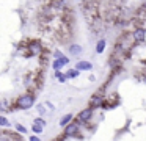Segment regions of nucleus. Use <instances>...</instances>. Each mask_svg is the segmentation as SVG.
<instances>
[{
    "label": "nucleus",
    "mask_w": 146,
    "mask_h": 141,
    "mask_svg": "<svg viewBox=\"0 0 146 141\" xmlns=\"http://www.w3.org/2000/svg\"><path fill=\"white\" fill-rule=\"evenodd\" d=\"M79 130H80V122L76 121V122H68L66 125H64V135L68 136V140L69 138H82L79 135Z\"/></svg>",
    "instance_id": "nucleus-2"
},
{
    "label": "nucleus",
    "mask_w": 146,
    "mask_h": 141,
    "mask_svg": "<svg viewBox=\"0 0 146 141\" xmlns=\"http://www.w3.org/2000/svg\"><path fill=\"white\" fill-rule=\"evenodd\" d=\"M101 105H102V96L96 93L94 96H91V99H90V107H91V108H98V107H101Z\"/></svg>",
    "instance_id": "nucleus-7"
},
{
    "label": "nucleus",
    "mask_w": 146,
    "mask_h": 141,
    "mask_svg": "<svg viewBox=\"0 0 146 141\" xmlns=\"http://www.w3.org/2000/svg\"><path fill=\"white\" fill-rule=\"evenodd\" d=\"M93 111H94V108H91V107L82 110V111L77 115V121H79L80 124H86V122H90L91 118H93Z\"/></svg>",
    "instance_id": "nucleus-3"
},
{
    "label": "nucleus",
    "mask_w": 146,
    "mask_h": 141,
    "mask_svg": "<svg viewBox=\"0 0 146 141\" xmlns=\"http://www.w3.org/2000/svg\"><path fill=\"white\" fill-rule=\"evenodd\" d=\"M77 75H79V69H72V71H69V72L66 74V77H68V78H76Z\"/></svg>",
    "instance_id": "nucleus-14"
},
{
    "label": "nucleus",
    "mask_w": 146,
    "mask_h": 141,
    "mask_svg": "<svg viewBox=\"0 0 146 141\" xmlns=\"http://www.w3.org/2000/svg\"><path fill=\"white\" fill-rule=\"evenodd\" d=\"M76 69H79V71H91L93 64L90 61H79L76 64Z\"/></svg>",
    "instance_id": "nucleus-8"
},
{
    "label": "nucleus",
    "mask_w": 146,
    "mask_h": 141,
    "mask_svg": "<svg viewBox=\"0 0 146 141\" xmlns=\"http://www.w3.org/2000/svg\"><path fill=\"white\" fill-rule=\"evenodd\" d=\"M38 111H39V113H44V111H46V110H44V107H41V105H39V107H38Z\"/></svg>",
    "instance_id": "nucleus-20"
},
{
    "label": "nucleus",
    "mask_w": 146,
    "mask_h": 141,
    "mask_svg": "<svg viewBox=\"0 0 146 141\" xmlns=\"http://www.w3.org/2000/svg\"><path fill=\"white\" fill-rule=\"evenodd\" d=\"M105 46H107V41H105V39H99L98 44H96V52L102 53L105 50Z\"/></svg>",
    "instance_id": "nucleus-10"
},
{
    "label": "nucleus",
    "mask_w": 146,
    "mask_h": 141,
    "mask_svg": "<svg viewBox=\"0 0 146 141\" xmlns=\"http://www.w3.org/2000/svg\"><path fill=\"white\" fill-rule=\"evenodd\" d=\"M46 105H47V108H49V110H54V105H52L50 102H46Z\"/></svg>",
    "instance_id": "nucleus-19"
},
{
    "label": "nucleus",
    "mask_w": 146,
    "mask_h": 141,
    "mask_svg": "<svg viewBox=\"0 0 146 141\" xmlns=\"http://www.w3.org/2000/svg\"><path fill=\"white\" fill-rule=\"evenodd\" d=\"M33 122H38V124H41V125H46V121H44L42 118H36Z\"/></svg>",
    "instance_id": "nucleus-17"
},
{
    "label": "nucleus",
    "mask_w": 146,
    "mask_h": 141,
    "mask_svg": "<svg viewBox=\"0 0 146 141\" xmlns=\"http://www.w3.org/2000/svg\"><path fill=\"white\" fill-rule=\"evenodd\" d=\"M16 130L19 132V133H27V128L24 127V125H21V124H16Z\"/></svg>",
    "instance_id": "nucleus-16"
},
{
    "label": "nucleus",
    "mask_w": 146,
    "mask_h": 141,
    "mask_svg": "<svg viewBox=\"0 0 146 141\" xmlns=\"http://www.w3.org/2000/svg\"><path fill=\"white\" fill-rule=\"evenodd\" d=\"M35 105V94L33 93H27V94H22L16 99V107L19 110H29Z\"/></svg>",
    "instance_id": "nucleus-1"
},
{
    "label": "nucleus",
    "mask_w": 146,
    "mask_h": 141,
    "mask_svg": "<svg viewBox=\"0 0 146 141\" xmlns=\"http://www.w3.org/2000/svg\"><path fill=\"white\" fill-rule=\"evenodd\" d=\"M42 128H44V125L38 124V122H33V127H32V130L35 132V133H41V132H42Z\"/></svg>",
    "instance_id": "nucleus-12"
},
{
    "label": "nucleus",
    "mask_w": 146,
    "mask_h": 141,
    "mask_svg": "<svg viewBox=\"0 0 146 141\" xmlns=\"http://www.w3.org/2000/svg\"><path fill=\"white\" fill-rule=\"evenodd\" d=\"M72 118H74V116L71 115V113H68V115H64L63 118H61V121H60V125H61V127H64V125H66L68 122H71V121H72Z\"/></svg>",
    "instance_id": "nucleus-11"
},
{
    "label": "nucleus",
    "mask_w": 146,
    "mask_h": 141,
    "mask_svg": "<svg viewBox=\"0 0 146 141\" xmlns=\"http://www.w3.org/2000/svg\"><path fill=\"white\" fill-rule=\"evenodd\" d=\"M29 50H30V53H35V55H39V53L42 52V46H41V42H39V41H33V42H30Z\"/></svg>",
    "instance_id": "nucleus-5"
},
{
    "label": "nucleus",
    "mask_w": 146,
    "mask_h": 141,
    "mask_svg": "<svg viewBox=\"0 0 146 141\" xmlns=\"http://www.w3.org/2000/svg\"><path fill=\"white\" fill-rule=\"evenodd\" d=\"M61 55H63V53H61V52H60V50H57V52H55V53H54V56H55V58H60V56H61Z\"/></svg>",
    "instance_id": "nucleus-18"
},
{
    "label": "nucleus",
    "mask_w": 146,
    "mask_h": 141,
    "mask_svg": "<svg viewBox=\"0 0 146 141\" xmlns=\"http://www.w3.org/2000/svg\"><path fill=\"white\" fill-rule=\"evenodd\" d=\"M55 75H57V78H58V81H60V83H64V81H66V75L64 74H61L60 71H55Z\"/></svg>",
    "instance_id": "nucleus-13"
},
{
    "label": "nucleus",
    "mask_w": 146,
    "mask_h": 141,
    "mask_svg": "<svg viewBox=\"0 0 146 141\" xmlns=\"http://www.w3.org/2000/svg\"><path fill=\"white\" fill-rule=\"evenodd\" d=\"M68 63H69V58H66V56L61 55L60 58H57L54 61V69H55V71H60V69L63 68L64 64H68Z\"/></svg>",
    "instance_id": "nucleus-6"
},
{
    "label": "nucleus",
    "mask_w": 146,
    "mask_h": 141,
    "mask_svg": "<svg viewBox=\"0 0 146 141\" xmlns=\"http://www.w3.org/2000/svg\"><path fill=\"white\" fill-rule=\"evenodd\" d=\"M82 46H79V44H71L69 46V53L71 55H80L82 53Z\"/></svg>",
    "instance_id": "nucleus-9"
},
{
    "label": "nucleus",
    "mask_w": 146,
    "mask_h": 141,
    "mask_svg": "<svg viewBox=\"0 0 146 141\" xmlns=\"http://www.w3.org/2000/svg\"><path fill=\"white\" fill-rule=\"evenodd\" d=\"M132 38H133V41H135V42H138V44L145 42V39H146V30H145L143 27H137V28H133V31H132Z\"/></svg>",
    "instance_id": "nucleus-4"
},
{
    "label": "nucleus",
    "mask_w": 146,
    "mask_h": 141,
    "mask_svg": "<svg viewBox=\"0 0 146 141\" xmlns=\"http://www.w3.org/2000/svg\"><path fill=\"white\" fill-rule=\"evenodd\" d=\"M0 125H2V127H8V125H10V121H8L5 116H0Z\"/></svg>",
    "instance_id": "nucleus-15"
}]
</instances>
